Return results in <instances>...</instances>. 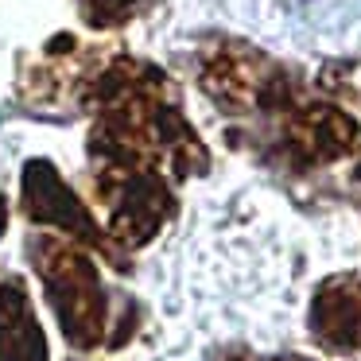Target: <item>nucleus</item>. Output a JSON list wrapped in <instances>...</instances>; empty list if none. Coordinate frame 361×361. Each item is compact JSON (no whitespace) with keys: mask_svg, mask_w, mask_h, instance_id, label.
Here are the masks:
<instances>
[{"mask_svg":"<svg viewBox=\"0 0 361 361\" xmlns=\"http://www.w3.org/2000/svg\"><path fill=\"white\" fill-rule=\"evenodd\" d=\"M35 260H39V272L51 288V299H55V311L63 319L66 334L82 345L94 342L102 303H97V272L90 268V260L78 252H66L55 241H39Z\"/></svg>","mask_w":361,"mask_h":361,"instance_id":"obj_1","label":"nucleus"},{"mask_svg":"<svg viewBox=\"0 0 361 361\" xmlns=\"http://www.w3.org/2000/svg\"><path fill=\"white\" fill-rule=\"evenodd\" d=\"M0 361H43L39 330L27 319L20 291H12V303H0Z\"/></svg>","mask_w":361,"mask_h":361,"instance_id":"obj_2","label":"nucleus"},{"mask_svg":"<svg viewBox=\"0 0 361 361\" xmlns=\"http://www.w3.org/2000/svg\"><path fill=\"white\" fill-rule=\"evenodd\" d=\"M144 0H86V16L97 20V24H121L128 20Z\"/></svg>","mask_w":361,"mask_h":361,"instance_id":"obj_3","label":"nucleus"}]
</instances>
